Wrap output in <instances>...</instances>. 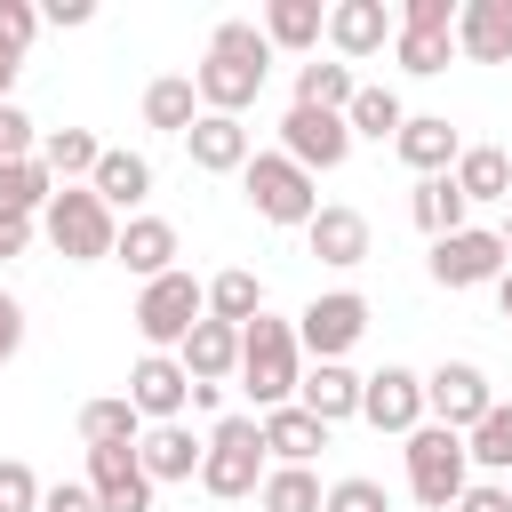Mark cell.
I'll use <instances>...</instances> for the list:
<instances>
[{
  "instance_id": "27",
  "label": "cell",
  "mask_w": 512,
  "mask_h": 512,
  "mask_svg": "<svg viewBox=\"0 0 512 512\" xmlns=\"http://www.w3.org/2000/svg\"><path fill=\"white\" fill-rule=\"evenodd\" d=\"M96 160H104V144H96L88 128H48V136H40V168L56 176V192H64V184H88Z\"/></svg>"
},
{
  "instance_id": "13",
  "label": "cell",
  "mask_w": 512,
  "mask_h": 512,
  "mask_svg": "<svg viewBox=\"0 0 512 512\" xmlns=\"http://www.w3.org/2000/svg\"><path fill=\"white\" fill-rule=\"evenodd\" d=\"M88 488H96L104 512H152V472H144L136 440H120V448H88Z\"/></svg>"
},
{
  "instance_id": "47",
  "label": "cell",
  "mask_w": 512,
  "mask_h": 512,
  "mask_svg": "<svg viewBox=\"0 0 512 512\" xmlns=\"http://www.w3.org/2000/svg\"><path fill=\"white\" fill-rule=\"evenodd\" d=\"M96 16V0H48L40 8V24H88Z\"/></svg>"
},
{
  "instance_id": "40",
  "label": "cell",
  "mask_w": 512,
  "mask_h": 512,
  "mask_svg": "<svg viewBox=\"0 0 512 512\" xmlns=\"http://www.w3.org/2000/svg\"><path fill=\"white\" fill-rule=\"evenodd\" d=\"M320 512H392V496H384V480L352 472V480H336V488H328V504H320Z\"/></svg>"
},
{
  "instance_id": "22",
  "label": "cell",
  "mask_w": 512,
  "mask_h": 512,
  "mask_svg": "<svg viewBox=\"0 0 512 512\" xmlns=\"http://www.w3.org/2000/svg\"><path fill=\"white\" fill-rule=\"evenodd\" d=\"M176 360H184L192 384H224V376H240V328H232V320H200V328L176 344Z\"/></svg>"
},
{
  "instance_id": "31",
  "label": "cell",
  "mask_w": 512,
  "mask_h": 512,
  "mask_svg": "<svg viewBox=\"0 0 512 512\" xmlns=\"http://www.w3.org/2000/svg\"><path fill=\"white\" fill-rule=\"evenodd\" d=\"M320 504H328V488L312 464H272L256 488V512H320Z\"/></svg>"
},
{
  "instance_id": "45",
  "label": "cell",
  "mask_w": 512,
  "mask_h": 512,
  "mask_svg": "<svg viewBox=\"0 0 512 512\" xmlns=\"http://www.w3.org/2000/svg\"><path fill=\"white\" fill-rule=\"evenodd\" d=\"M456 512H512V488H496V480H472V488L456 496Z\"/></svg>"
},
{
  "instance_id": "51",
  "label": "cell",
  "mask_w": 512,
  "mask_h": 512,
  "mask_svg": "<svg viewBox=\"0 0 512 512\" xmlns=\"http://www.w3.org/2000/svg\"><path fill=\"white\" fill-rule=\"evenodd\" d=\"M496 240H504V256H512V208H504V224H496Z\"/></svg>"
},
{
  "instance_id": "36",
  "label": "cell",
  "mask_w": 512,
  "mask_h": 512,
  "mask_svg": "<svg viewBox=\"0 0 512 512\" xmlns=\"http://www.w3.org/2000/svg\"><path fill=\"white\" fill-rule=\"evenodd\" d=\"M256 312H264V280H256V272H240V264H232V272H216V280H208V320L248 328Z\"/></svg>"
},
{
  "instance_id": "24",
  "label": "cell",
  "mask_w": 512,
  "mask_h": 512,
  "mask_svg": "<svg viewBox=\"0 0 512 512\" xmlns=\"http://www.w3.org/2000/svg\"><path fill=\"white\" fill-rule=\"evenodd\" d=\"M136 456H144L152 488H160V480H200V456H208V440H192L184 424H144Z\"/></svg>"
},
{
  "instance_id": "44",
  "label": "cell",
  "mask_w": 512,
  "mask_h": 512,
  "mask_svg": "<svg viewBox=\"0 0 512 512\" xmlns=\"http://www.w3.org/2000/svg\"><path fill=\"white\" fill-rule=\"evenodd\" d=\"M40 512H104V504H96V488H88V480H56V488L40 496Z\"/></svg>"
},
{
  "instance_id": "37",
  "label": "cell",
  "mask_w": 512,
  "mask_h": 512,
  "mask_svg": "<svg viewBox=\"0 0 512 512\" xmlns=\"http://www.w3.org/2000/svg\"><path fill=\"white\" fill-rule=\"evenodd\" d=\"M464 448H472V464H488V472H512V400H496L472 432H464Z\"/></svg>"
},
{
  "instance_id": "1",
  "label": "cell",
  "mask_w": 512,
  "mask_h": 512,
  "mask_svg": "<svg viewBox=\"0 0 512 512\" xmlns=\"http://www.w3.org/2000/svg\"><path fill=\"white\" fill-rule=\"evenodd\" d=\"M264 72H272V40H264V24H216L208 32V64L192 72V88H200V112H248L256 96H264Z\"/></svg>"
},
{
  "instance_id": "42",
  "label": "cell",
  "mask_w": 512,
  "mask_h": 512,
  "mask_svg": "<svg viewBox=\"0 0 512 512\" xmlns=\"http://www.w3.org/2000/svg\"><path fill=\"white\" fill-rule=\"evenodd\" d=\"M32 152H40V128L16 104H0V160H32Z\"/></svg>"
},
{
  "instance_id": "26",
  "label": "cell",
  "mask_w": 512,
  "mask_h": 512,
  "mask_svg": "<svg viewBox=\"0 0 512 512\" xmlns=\"http://www.w3.org/2000/svg\"><path fill=\"white\" fill-rule=\"evenodd\" d=\"M456 176V192L480 208V200H504L512 208V160H504V144H464V160L448 168Z\"/></svg>"
},
{
  "instance_id": "32",
  "label": "cell",
  "mask_w": 512,
  "mask_h": 512,
  "mask_svg": "<svg viewBox=\"0 0 512 512\" xmlns=\"http://www.w3.org/2000/svg\"><path fill=\"white\" fill-rule=\"evenodd\" d=\"M352 96H360V80H352V64H296V104L304 112H352Z\"/></svg>"
},
{
  "instance_id": "15",
  "label": "cell",
  "mask_w": 512,
  "mask_h": 512,
  "mask_svg": "<svg viewBox=\"0 0 512 512\" xmlns=\"http://www.w3.org/2000/svg\"><path fill=\"white\" fill-rule=\"evenodd\" d=\"M360 416L376 424V432H416L424 424V376L416 368H376L368 384H360Z\"/></svg>"
},
{
  "instance_id": "2",
  "label": "cell",
  "mask_w": 512,
  "mask_h": 512,
  "mask_svg": "<svg viewBox=\"0 0 512 512\" xmlns=\"http://www.w3.org/2000/svg\"><path fill=\"white\" fill-rule=\"evenodd\" d=\"M240 384H248L256 416H272V408H288V400H296V384H304V344H296V320L256 312V320L240 328Z\"/></svg>"
},
{
  "instance_id": "7",
  "label": "cell",
  "mask_w": 512,
  "mask_h": 512,
  "mask_svg": "<svg viewBox=\"0 0 512 512\" xmlns=\"http://www.w3.org/2000/svg\"><path fill=\"white\" fill-rule=\"evenodd\" d=\"M200 320H208V288H200V280H192L184 264H176L168 280H152V288L136 296V336H144L152 352H176V344H184V336H192Z\"/></svg>"
},
{
  "instance_id": "8",
  "label": "cell",
  "mask_w": 512,
  "mask_h": 512,
  "mask_svg": "<svg viewBox=\"0 0 512 512\" xmlns=\"http://www.w3.org/2000/svg\"><path fill=\"white\" fill-rule=\"evenodd\" d=\"M504 272H512V256H504V240L488 224H464V232L432 240V280L440 288H496Z\"/></svg>"
},
{
  "instance_id": "43",
  "label": "cell",
  "mask_w": 512,
  "mask_h": 512,
  "mask_svg": "<svg viewBox=\"0 0 512 512\" xmlns=\"http://www.w3.org/2000/svg\"><path fill=\"white\" fill-rule=\"evenodd\" d=\"M400 32H456V0H408Z\"/></svg>"
},
{
  "instance_id": "19",
  "label": "cell",
  "mask_w": 512,
  "mask_h": 512,
  "mask_svg": "<svg viewBox=\"0 0 512 512\" xmlns=\"http://www.w3.org/2000/svg\"><path fill=\"white\" fill-rule=\"evenodd\" d=\"M184 144H192V168H208V176H240V168L256 160V144H248V128H240L232 112H200Z\"/></svg>"
},
{
  "instance_id": "10",
  "label": "cell",
  "mask_w": 512,
  "mask_h": 512,
  "mask_svg": "<svg viewBox=\"0 0 512 512\" xmlns=\"http://www.w3.org/2000/svg\"><path fill=\"white\" fill-rule=\"evenodd\" d=\"M280 152H288L304 176L344 168V160H352V120H344V112H304V104H288V120H280Z\"/></svg>"
},
{
  "instance_id": "49",
  "label": "cell",
  "mask_w": 512,
  "mask_h": 512,
  "mask_svg": "<svg viewBox=\"0 0 512 512\" xmlns=\"http://www.w3.org/2000/svg\"><path fill=\"white\" fill-rule=\"evenodd\" d=\"M496 312H504V320H512V272H504V280H496Z\"/></svg>"
},
{
  "instance_id": "30",
  "label": "cell",
  "mask_w": 512,
  "mask_h": 512,
  "mask_svg": "<svg viewBox=\"0 0 512 512\" xmlns=\"http://www.w3.org/2000/svg\"><path fill=\"white\" fill-rule=\"evenodd\" d=\"M192 120H200V88H192L184 72H160V80L144 88V128H168V136H192Z\"/></svg>"
},
{
  "instance_id": "17",
  "label": "cell",
  "mask_w": 512,
  "mask_h": 512,
  "mask_svg": "<svg viewBox=\"0 0 512 512\" xmlns=\"http://www.w3.org/2000/svg\"><path fill=\"white\" fill-rule=\"evenodd\" d=\"M112 264H128L144 288H152V280H168V272H176V224H168V216H128V224H120Z\"/></svg>"
},
{
  "instance_id": "38",
  "label": "cell",
  "mask_w": 512,
  "mask_h": 512,
  "mask_svg": "<svg viewBox=\"0 0 512 512\" xmlns=\"http://www.w3.org/2000/svg\"><path fill=\"white\" fill-rule=\"evenodd\" d=\"M392 56H400V72L432 80V72H448V56H456V32H400V40H392Z\"/></svg>"
},
{
  "instance_id": "33",
  "label": "cell",
  "mask_w": 512,
  "mask_h": 512,
  "mask_svg": "<svg viewBox=\"0 0 512 512\" xmlns=\"http://www.w3.org/2000/svg\"><path fill=\"white\" fill-rule=\"evenodd\" d=\"M56 200V176L40 168V152L32 160H0V216H40Z\"/></svg>"
},
{
  "instance_id": "23",
  "label": "cell",
  "mask_w": 512,
  "mask_h": 512,
  "mask_svg": "<svg viewBox=\"0 0 512 512\" xmlns=\"http://www.w3.org/2000/svg\"><path fill=\"white\" fill-rule=\"evenodd\" d=\"M88 192H96L112 216H120V208H144V200H152V160H144V152H120V144H104V160H96Z\"/></svg>"
},
{
  "instance_id": "18",
  "label": "cell",
  "mask_w": 512,
  "mask_h": 512,
  "mask_svg": "<svg viewBox=\"0 0 512 512\" xmlns=\"http://www.w3.org/2000/svg\"><path fill=\"white\" fill-rule=\"evenodd\" d=\"M456 56L512 64V0H464L456 8Z\"/></svg>"
},
{
  "instance_id": "28",
  "label": "cell",
  "mask_w": 512,
  "mask_h": 512,
  "mask_svg": "<svg viewBox=\"0 0 512 512\" xmlns=\"http://www.w3.org/2000/svg\"><path fill=\"white\" fill-rule=\"evenodd\" d=\"M408 216H416L432 240H448V232H464L472 200L456 192V176H416V192H408Z\"/></svg>"
},
{
  "instance_id": "12",
  "label": "cell",
  "mask_w": 512,
  "mask_h": 512,
  "mask_svg": "<svg viewBox=\"0 0 512 512\" xmlns=\"http://www.w3.org/2000/svg\"><path fill=\"white\" fill-rule=\"evenodd\" d=\"M128 400H136L144 424H176V416L192 408V376H184V360H176V352H144V360L128 368Z\"/></svg>"
},
{
  "instance_id": "4",
  "label": "cell",
  "mask_w": 512,
  "mask_h": 512,
  "mask_svg": "<svg viewBox=\"0 0 512 512\" xmlns=\"http://www.w3.org/2000/svg\"><path fill=\"white\" fill-rule=\"evenodd\" d=\"M40 232H48V248H56L64 264H104V256L120 248V216H112L88 184H64V192L40 208Z\"/></svg>"
},
{
  "instance_id": "3",
  "label": "cell",
  "mask_w": 512,
  "mask_h": 512,
  "mask_svg": "<svg viewBox=\"0 0 512 512\" xmlns=\"http://www.w3.org/2000/svg\"><path fill=\"white\" fill-rule=\"evenodd\" d=\"M408 496L424 504V512H456V496L472 488V448H464V432H448V424H416L408 432Z\"/></svg>"
},
{
  "instance_id": "20",
  "label": "cell",
  "mask_w": 512,
  "mask_h": 512,
  "mask_svg": "<svg viewBox=\"0 0 512 512\" xmlns=\"http://www.w3.org/2000/svg\"><path fill=\"white\" fill-rule=\"evenodd\" d=\"M360 384H368V376H352L344 360H312L304 384H296V408H312V416L336 432L344 416H360Z\"/></svg>"
},
{
  "instance_id": "29",
  "label": "cell",
  "mask_w": 512,
  "mask_h": 512,
  "mask_svg": "<svg viewBox=\"0 0 512 512\" xmlns=\"http://www.w3.org/2000/svg\"><path fill=\"white\" fill-rule=\"evenodd\" d=\"M320 32H328V8H320V0H272V8H264V40L288 48V56L320 48Z\"/></svg>"
},
{
  "instance_id": "11",
  "label": "cell",
  "mask_w": 512,
  "mask_h": 512,
  "mask_svg": "<svg viewBox=\"0 0 512 512\" xmlns=\"http://www.w3.org/2000/svg\"><path fill=\"white\" fill-rule=\"evenodd\" d=\"M488 408H496V392H488V376H480L472 360H440V368L424 376V416H432V424L472 432Z\"/></svg>"
},
{
  "instance_id": "14",
  "label": "cell",
  "mask_w": 512,
  "mask_h": 512,
  "mask_svg": "<svg viewBox=\"0 0 512 512\" xmlns=\"http://www.w3.org/2000/svg\"><path fill=\"white\" fill-rule=\"evenodd\" d=\"M392 40H400V16H392L384 0H336V8H328V48H336L344 64L384 56Z\"/></svg>"
},
{
  "instance_id": "39",
  "label": "cell",
  "mask_w": 512,
  "mask_h": 512,
  "mask_svg": "<svg viewBox=\"0 0 512 512\" xmlns=\"http://www.w3.org/2000/svg\"><path fill=\"white\" fill-rule=\"evenodd\" d=\"M32 40H40V8H32V0H0V56L24 64Z\"/></svg>"
},
{
  "instance_id": "9",
  "label": "cell",
  "mask_w": 512,
  "mask_h": 512,
  "mask_svg": "<svg viewBox=\"0 0 512 512\" xmlns=\"http://www.w3.org/2000/svg\"><path fill=\"white\" fill-rule=\"evenodd\" d=\"M360 336H368V296H352V288H328V296H312L296 312V344L312 360H344Z\"/></svg>"
},
{
  "instance_id": "35",
  "label": "cell",
  "mask_w": 512,
  "mask_h": 512,
  "mask_svg": "<svg viewBox=\"0 0 512 512\" xmlns=\"http://www.w3.org/2000/svg\"><path fill=\"white\" fill-rule=\"evenodd\" d=\"M344 120H352V136H376V144H384V136H400V128H408V104H400L384 80H360V96H352V112H344Z\"/></svg>"
},
{
  "instance_id": "41",
  "label": "cell",
  "mask_w": 512,
  "mask_h": 512,
  "mask_svg": "<svg viewBox=\"0 0 512 512\" xmlns=\"http://www.w3.org/2000/svg\"><path fill=\"white\" fill-rule=\"evenodd\" d=\"M40 480H32V464H16V456H0V512H40Z\"/></svg>"
},
{
  "instance_id": "48",
  "label": "cell",
  "mask_w": 512,
  "mask_h": 512,
  "mask_svg": "<svg viewBox=\"0 0 512 512\" xmlns=\"http://www.w3.org/2000/svg\"><path fill=\"white\" fill-rule=\"evenodd\" d=\"M24 240H32V216H0V264L24 256Z\"/></svg>"
},
{
  "instance_id": "5",
  "label": "cell",
  "mask_w": 512,
  "mask_h": 512,
  "mask_svg": "<svg viewBox=\"0 0 512 512\" xmlns=\"http://www.w3.org/2000/svg\"><path fill=\"white\" fill-rule=\"evenodd\" d=\"M200 488L216 504H240L264 488V416H224L208 432V456H200Z\"/></svg>"
},
{
  "instance_id": "50",
  "label": "cell",
  "mask_w": 512,
  "mask_h": 512,
  "mask_svg": "<svg viewBox=\"0 0 512 512\" xmlns=\"http://www.w3.org/2000/svg\"><path fill=\"white\" fill-rule=\"evenodd\" d=\"M8 80H16V56H0V104H8Z\"/></svg>"
},
{
  "instance_id": "21",
  "label": "cell",
  "mask_w": 512,
  "mask_h": 512,
  "mask_svg": "<svg viewBox=\"0 0 512 512\" xmlns=\"http://www.w3.org/2000/svg\"><path fill=\"white\" fill-rule=\"evenodd\" d=\"M304 248H312L320 264L352 272V264H368V216H360V208H320V216L304 224Z\"/></svg>"
},
{
  "instance_id": "6",
  "label": "cell",
  "mask_w": 512,
  "mask_h": 512,
  "mask_svg": "<svg viewBox=\"0 0 512 512\" xmlns=\"http://www.w3.org/2000/svg\"><path fill=\"white\" fill-rule=\"evenodd\" d=\"M240 192H248V208H256L264 224H296V232H304V224L320 216V184H312L288 152H256V160L240 168Z\"/></svg>"
},
{
  "instance_id": "34",
  "label": "cell",
  "mask_w": 512,
  "mask_h": 512,
  "mask_svg": "<svg viewBox=\"0 0 512 512\" xmlns=\"http://www.w3.org/2000/svg\"><path fill=\"white\" fill-rule=\"evenodd\" d=\"M80 440H88V448L144 440V416H136V400H128V392H112V400H88V408H80Z\"/></svg>"
},
{
  "instance_id": "46",
  "label": "cell",
  "mask_w": 512,
  "mask_h": 512,
  "mask_svg": "<svg viewBox=\"0 0 512 512\" xmlns=\"http://www.w3.org/2000/svg\"><path fill=\"white\" fill-rule=\"evenodd\" d=\"M16 344H24V304L0 288V360H16Z\"/></svg>"
},
{
  "instance_id": "16",
  "label": "cell",
  "mask_w": 512,
  "mask_h": 512,
  "mask_svg": "<svg viewBox=\"0 0 512 512\" xmlns=\"http://www.w3.org/2000/svg\"><path fill=\"white\" fill-rule=\"evenodd\" d=\"M392 152L416 168V176H448L464 160V136L448 128V112H408V128L392 136Z\"/></svg>"
},
{
  "instance_id": "25",
  "label": "cell",
  "mask_w": 512,
  "mask_h": 512,
  "mask_svg": "<svg viewBox=\"0 0 512 512\" xmlns=\"http://www.w3.org/2000/svg\"><path fill=\"white\" fill-rule=\"evenodd\" d=\"M320 448H328V424H320L312 408H296V400H288V408H272V416H264V456H280V464H312Z\"/></svg>"
}]
</instances>
